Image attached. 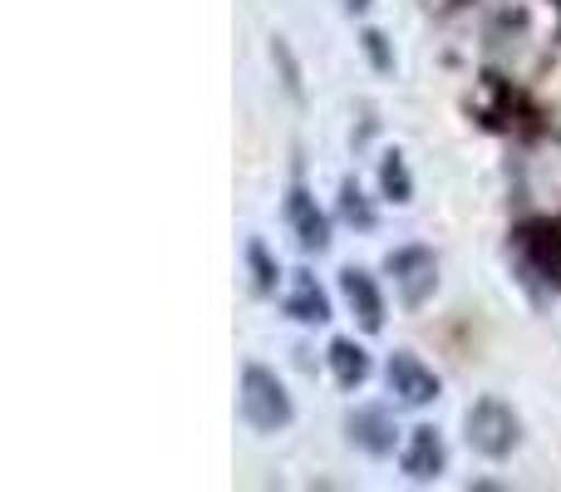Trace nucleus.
I'll use <instances>...</instances> for the list:
<instances>
[{"mask_svg":"<svg viewBox=\"0 0 561 492\" xmlns=\"http://www.w3.org/2000/svg\"><path fill=\"white\" fill-rule=\"evenodd\" d=\"M242 419L256 434H276V428H286L290 419H296L286 385H280L272 369H262V365L242 369Z\"/></svg>","mask_w":561,"mask_h":492,"instance_id":"obj_1","label":"nucleus"},{"mask_svg":"<svg viewBox=\"0 0 561 492\" xmlns=\"http://www.w3.org/2000/svg\"><path fill=\"white\" fill-rule=\"evenodd\" d=\"M468 444L478 448L483 458H507L517 444V414L503 404V399H478L468 409Z\"/></svg>","mask_w":561,"mask_h":492,"instance_id":"obj_2","label":"nucleus"},{"mask_svg":"<svg viewBox=\"0 0 561 492\" xmlns=\"http://www.w3.org/2000/svg\"><path fill=\"white\" fill-rule=\"evenodd\" d=\"M385 271L394 276L399 296H404L409 306H424V300L434 296V286H438V261H434V251H428V247H399V251H389Z\"/></svg>","mask_w":561,"mask_h":492,"instance_id":"obj_3","label":"nucleus"},{"mask_svg":"<svg viewBox=\"0 0 561 492\" xmlns=\"http://www.w3.org/2000/svg\"><path fill=\"white\" fill-rule=\"evenodd\" d=\"M385 379H389V389H394L404 404H434L438 389H444L438 385V375L414 355V350H394V355H389Z\"/></svg>","mask_w":561,"mask_h":492,"instance_id":"obj_4","label":"nucleus"},{"mask_svg":"<svg viewBox=\"0 0 561 492\" xmlns=\"http://www.w3.org/2000/svg\"><path fill=\"white\" fill-rule=\"evenodd\" d=\"M399 468H404V478H414V483H434V478L444 473V438H438V428H428V424L409 428Z\"/></svg>","mask_w":561,"mask_h":492,"instance_id":"obj_5","label":"nucleus"},{"mask_svg":"<svg viewBox=\"0 0 561 492\" xmlns=\"http://www.w3.org/2000/svg\"><path fill=\"white\" fill-rule=\"evenodd\" d=\"M286 222H290V232H296V242L306 251L330 247V222H325V213L316 207V197H310L306 187H290L286 193Z\"/></svg>","mask_w":561,"mask_h":492,"instance_id":"obj_6","label":"nucleus"},{"mask_svg":"<svg viewBox=\"0 0 561 492\" xmlns=\"http://www.w3.org/2000/svg\"><path fill=\"white\" fill-rule=\"evenodd\" d=\"M340 286H345V300H350V310L359 316V325L375 335V330L385 325V296H379V281L369 276L365 266H345L340 271Z\"/></svg>","mask_w":561,"mask_h":492,"instance_id":"obj_7","label":"nucleus"},{"mask_svg":"<svg viewBox=\"0 0 561 492\" xmlns=\"http://www.w3.org/2000/svg\"><path fill=\"white\" fill-rule=\"evenodd\" d=\"M286 316L296 320V325H325V320H330V296L320 290V281L310 276V271H290Z\"/></svg>","mask_w":561,"mask_h":492,"instance_id":"obj_8","label":"nucleus"},{"mask_svg":"<svg viewBox=\"0 0 561 492\" xmlns=\"http://www.w3.org/2000/svg\"><path fill=\"white\" fill-rule=\"evenodd\" d=\"M350 444H359L365 454H375V458L394 454V424H389L385 409L379 404L355 409V414H350Z\"/></svg>","mask_w":561,"mask_h":492,"instance_id":"obj_9","label":"nucleus"},{"mask_svg":"<svg viewBox=\"0 0 561 492\" xmlns=\"http://www.w3.org/2000/svg\"><path fill=\"white\" fill-rule=\"evenodd\" d=\"M330 369H335L340 389H359L369 379V355L355 340H330Z\"/></svg>","mask_w":561,"mask_h":492,"instance_id":"obj_10","label":"nucleus"},{"mask_svg":"<svg viewBox=\"0 0 561 492\" xmlns=\"http://www.w3.org/2000/svg\"><path fill=\"white\" fill-rule=\"evenodd\" d=\"M379 187H385L389 203H414V178L404 168V153H385L379 163Z\"/></svg>","mask_w":561,"mask_h":492,"instance_id":"obj_11","label":"nucleus"},{"mask_svg":"<svg viewBox=\"0 0 561 492\" xmlns=\"http://www.w3.org/2000/svg\"><path fill=\"white\" fill-rule=\"evenodd\" d=\"M340 213H345L350 222H359V227H375V213L365 207V197H359V187H355V183L340 187Z\"/></svg>","mask_w":561,"mask_h":492,"instance_id":"obj_12","label":"nucleus"},{"mask_svg":"<svg viewBox=\"0 0 561 492\" xmlns=\"http://www.w3.org/2000/svg\"><path fill=\"white\" fill-rule=\"evenodd\" d=\"M247 261H252V271H256V290H262V296H266V290H276V266L266 261V247L262 242L247 247Z\"/></svg>","mask_w":561,"mask_h":492,"instance_id":"obj_13","label":"nucleus"},{"mask_svg":"<svg viewBox=\"0 0 561 492\" xmlns=\"http://www.w3.org/2000/svg\"><path fill=\"white\" fill-rule=\"evenodd\" d=\"M365 49H369V59H375L379 75H389V69H394V55L385 49V35H379V30H369V35H365Z\"/></svg>","mask_w":561,"mask_h":492,"instance_id":"obj_14","label":"nucleus"},{"mask_svg":"<svg viewBox=\"0 0 561 492\" xmlns=\"http://www.w3.org/2000/svg\"><path fill=\"white\" fill-rule=\"evenodd\" d=\"M369 5H375V0H345V10H350V15H359V10H369Z\"/></svg>","mask_w":561,"mask_h":492,"instance_id":"obj_15","label":"nucleus"}]
</instances>
